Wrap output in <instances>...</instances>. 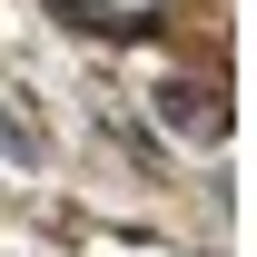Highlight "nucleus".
Wrapping results in <instances>:
<instances>
[{"label": "nucleus", "instance_id": "obj_1", "mask_svg": "<svg viewBox=\"0 0 257 257\" xmlns=\"http://www.w3.org/2000/svg\"><path fill=\"white\" fill-rule=\"evenodd\" d=\"M159 109H168V128H178V139H227V109H218V89H168Z\"/></svg>", "mask_w": 257, "mask_h": 257}, {"label": "nucleus", "instance_id": "obj_2", "mask_svg": "<svg viewBox=\"0 0 257 257\" xmlns=\"http://www.w3.org/2000/svg\"><path fill=\"white\" fill-rule=\"evenodd\" d=\"M0 149H10V159H40V128H20L10 109H0Z\"/></svg>", "mask_w": 257, "mask_h": 257}]
</instances>
